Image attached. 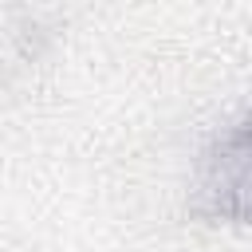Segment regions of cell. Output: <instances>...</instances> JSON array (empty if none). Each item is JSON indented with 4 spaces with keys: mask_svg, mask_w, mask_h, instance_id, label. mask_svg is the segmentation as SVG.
I'll list each match as a JSON object with an SVG mask.
<instances>
[{
    "mask_svg": "<svg viewBox=\"0 0 252 252\" xmlns=\"http://www.w3.org/2000/svg\"><path fill=\"white\" fill-rule=\"evenodd\" d=\"M189 209L213 224H252V110L220 126L201 150Z\"/></svg>",
    "mask_w": 252,
    "mask_h": 252,
    "instance_id": "cell-1",
    "label": "cell"
}]
</instances>
